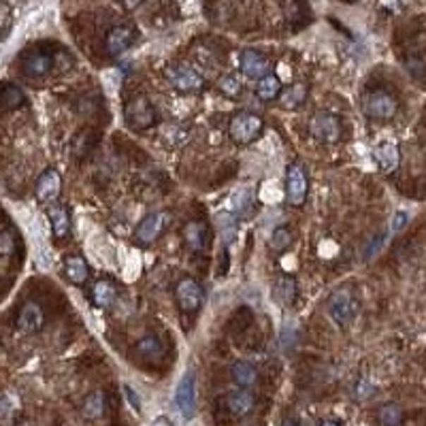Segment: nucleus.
I'll list each match as a JSON object with an SVG mask.
<instances>
[{
    "label": "nucleus",
    "mask_w": 426,
    "mask_h": 426,
    "mask_svg": "<svg viewBox=\"0 0 426 426\" xmlns=\"http://www.w3.org/2000/svg\"><path fill=\"white\" fill-rule=\"evenodd\" d=\"M360 104H363V114L371 120H392L398 111V100L384 90L367 92Z\"/></svg>",
    "instance_id": "f257e3e1"
},
{
    "label": "nucleus",
    "mask_w": 426,
    "mask_h": 426,
    "mask_svg": "<svg viewBox=\"0 0 426 426\" xmlns=\"http://www.w3.org/2000/svg\"><path fill=\"white\" fill-rule=\"evenodd\" d=\"M262 130H264L262 118H258L256 114H248V111L237 114V116L231 120V124H229V135H231V139H233L235 143H239V145H250V143H254V141L262 135Z\"/></svg>",
    "instance_id": "f03ea898"
},
{
    "label": "nucleus",
    "mask_w": 426,
    "mask_h": 426,
    "mask_svg": "<svg viewBox=\"0 0 426 426\" xmlns=\"http://www.w3.org/2000/svg\"><path fill=\"white\" fill-rule=\"evenodd\" d=\"M124 120L133 130H147L150 126L156 124V109L145 96H137L126 102Z\"/></svg>",
    "instance_id": "7ed1b4c3"
},
{
    "label": "nucleus",
    "mask_w": 426,
    "mask_h": 426,
    "mask_svg": "<svg viewBox=\"0 0 426 426\" xmlns=\"http://www.w3.org/2000/svg\"><path fill=\"white\" fill-rule=\"evenodd\" d=\"M309 133L315 141L333 145L341 139V120L329 111H320L311 118Z\"/></svg>",
    "instance_id": "20e7f679"
},
{
    "label": "nucleus",
    "mask_w": 426,
    "mask_h": 426,
    "mask_svg": "<svg viewBox=\"0 0 426 426\" xmlns=\"http://www.w3.org/2000/svg\"><path fill=\"white\" fill-rule=\"evenodd\" d=\"M166 79L169 83L181 92V94H196L205 87V79L200 73H196L192 66L185 64H173L166 68Z\"/></svg>",
    "instance_id": "39448f33"
},
{
    "label": "nucleus",
    "mask_w": 426,
    "mask_h": 426,
    "mask_svg": "<svg viewBox=\"0 0 426 426\" xmlns=\"http://www.w3.org/2000/svg\"><path fill=\"white\" fill-rule=\"evenodd\" d=\"M171 224V213L169 211H154L150 213L147 218L141 220V224L137 226V233H135V239L141 243V245H150L154 243L164 231L166 226Z\"/></svg>",
    "instance_id": "423d86ee"
},
{
    "label": "nucleus",
    "mask_w": 426,
    "mask_h": 426,
    "mask_svg": "<svg viewBox=\"0 0 426 426\" xmlns=\"http://www.w3.org/2000/svg\"><path fill=\"white\" fill-rule=\"evenodd\" d=\"M329 313L339 327H348L358 313V300L354 298L352 292L339 290L329 300Z\"/></svg>",
    "instance_id": "0eeeda50"
},
{
    "label": "nucleus",
    "mask_w": 426,
    "mask_h": 426,
    "mask_svg": "<svg viewBox=\"0 0 426 426\" xmlns=\"http://www.w3.org/2000/svg\"><path fill=\"white\" fill-rule=\"evenodd\" d=\"M307 190H309V181H307V173L300 164H290L286 169V198L290 205L300 207L307 200Z\"/></svg>",
    "instance_id": "6e6552de"
},
{
    "label": "nucleus",
    "mask_w": 426,
    "mask_h": 426,
    "mask_svg": "<svg viewBox=\"0 0 426 426\" xmlns=\"http://www.w3.org/2000/svg\"><path fill=\"white\" fill-rule=\"evenodd\" d=\"M175 298H177V305L183 313H196L200 307H202V300H205V292L200 288L198 281L185 277L181 281H177L175 286Z\"/></svg>",
    "instance_id": "1a4fd4ad"
},
{
    "label": "nucleus",
    "mask_w": 426,
    "mask_h": 426,
    "mask_svg": "<svg viewBox=\"0 0 426 426\" xmlns=\"http://www.w3.org/2000/svg\"><path fill=\"white\" fill-rule=\"evenodd\" d=\"M175 403L185 420H192L196 415V379L192 371L181 377L175 392Z\"/></svg>",
    "instance_id": "9d476101"
},
{
    "label": "nucleus",
    "mask_w": 426,
    "mask_h": 426,
    "mask_svg": "<svg viewBox=\"0 0 426 426\" xmlns=\"http://www.w3.org/2000/svg\"><path fill=\"white\" fill-rule=\"evenodd\" d=\"M183 241L188 250L196 254H205L211 245V229L202 220H192L183 226Z\"/></svg>",
    "instance_id": "9b49d317"
},
{
    "label": "nucleus",
    "mask_w": 426,
    "mask_h": 426,
    "mask_svg": "<svg viewBox=\"0 0 426 426\" xmlns=\"http://www.w3.org/2000/svg\"><path fill=\"white\" fill-rule=\"evenodd\" d=\"M137 39V32L135 28L130 26H114L109 32H107V39H104V49L109 56H122L124 51H128L133 47Z\"/></svg>",
    "instance_id": "f8f14e48"
},
{
    "label": "nucleus",
    "mask_w": 426,
    "mask_h": 426,
    "mask_svg": "<svg viewBox=\"0 0 426 426\" xmlns=\"http://www.w3.org/2000/svg\"><path fill=\"white\" fill-rule=\"evenodd\" d=\"M45 324V311L39 303L30 300L26 303L22 309H20V315H18V329L26 335H32V333H39Z\"/></svg>",
    "instance_id": "ddd939ff"
},
{
    "label": "nucleus",
    "mask_w": 426,
    "mask_h": 426,
    "mask_svg": "<svg viewBox=\"0 0 426 426\" xmlns=\"http://www.w3.org/2000/svg\"><path fill=\"white\" fill-rule=\"evenodd\" d=\"M224 405L229 409L231 415L235 418H243L248 413L254 411L256 407V396L248 390V388H237V390H231L224 398Z\"/></svg>",
    "instance_id": "4468645a"
},
{
    "label": "nucleus",
    "mask_w": 426,
    "mask_h": 426,
    "mask_svg": "<svg viewBox=\"0 0 426 426\" xmlns=\"http://www.w3.org/2000/svg\"><path fill=\"white\" fill-rule=\"evenodd\" d=\"M239 66L241 73L252 79H262L264 75H269V60L256 49H245L239 56Z\"/></svg>",
    "instance_id": "2eb2a0df"
},
{
    "label": "nucleus",
    "mask_w": 426,
    "mask_h": 426,
    "mask_svg": "<svg viewBox=\"0 0 426 426\" xmlns=\"http://www.w3.org/2000/svg\"><path fill=\"white\" fill-rule=\"evenodd\" d=\"M62 190V177L56 169L43 171V175L37 181V198L41 202H54L60 196Z\"/></svg>",
    "instance_id": "dca6fc26"
},
{
    "label": "nucleus",
    "mask_w": 426,
    "mask_h": 426,
    "mask_svg": "<svg viewBox=\"0 0 426 426\" xmlns=\"http://www.w3.org/2000/svg\"><path fill=\"white\" fill-rule=\"evenodd\" d=\"M54 66V58L45 51H30L22 58V71L28 77H45Z\"/></svg>",
    "instance_id": "f3484780"
},
{
    "label": "nucleus",
    "mask_w": 426,
    "mask_h": 426,
    "mask_svg": "<svg viewBox=\"0 0 426 426\" xmlns=\"http://www.w3.org/2000/svg\"><path fill=\"white\" fill-rule=\"evenodd\" d=\"M373 158H375V162H377V166H379L382 173H386V175H388V173H394V171L398 169V164H401L398 145L392 143V141H386V143H382L379 147H375Z\"/></svg>",
    "instance_id": "a211bd4d"
},
{
    "label": "nucleus",
    "mask_w": 426,
    "mask_h": 426,
    "mask_svg": "<svg viewBox=\"0 0 426 426\" xmlns=\"http://www.w3.org/2000/svg\"><path fill=\"white\" fill-rule=\"evenodd\" d=\"M64 275L71 284L81 286L90 279V267L81 256H66L64 258Z\"/></svg>",
    "instance_id": "6ab92c4d"
},
{
    "label": "nucleus",
    "mask_w": 426,
    "mask_h": 426,
    "mask_svg": "<svg viewBox=\"0 0 426 426\" xmlns=\"http://www.w3.org/2000/svg\"><path fill=\"white\" fill-rule=\"evenodd\" d=\"M118 298V288L109 279H98L92 288V300L100 309H109Z\"/></svg>",
    "instance_id": "aec40b11"
},
{
    "label": "nucleus",
    "mask_w": 426,
    "mask_h": 426,
    "mask_svg": "<svg viewBox=\"0 0 426 426\" xmlns=\"http://www.w3.org/2000/svg\"><path fill=\"white\" fill-rule=\"evenodd\" d=\"M135 354H137L141 360H150V363H154V360H160V358L164 356V346H162V341H160L158 337L147 335V337H143V339L137 341V346H135Z\"/></svg>",
    "instance_id": "412c9836"
},
{
    "label": "nucleus",
    "mask_w": 426,
    "mask_h": 426,
    "mask_svg": "<svg viewBox=\"0 0 426 426\" xmlns=\"http://www.w3.org/2000/svg\"><path fill=\"white\" fill-rule=\"evenodd\" d=\"M231 379L239 386V388H250L258 382V371L252 363L239 360L231 367Z\"/></svg>",
    "instance_id": "4be33fe9"
},
{
    "label": "nucleus",
    "mask_w": 426,
    "mask_h": 426,
    "mask_svg": "<svg viewBox=\"0 0 426 426\" xmlns=\"http://www.w3.org/2000/svg\"><path fill=\"white\" fill-rule=\"evenodd\" d=\"M104 411H107V394H104L102 390L90 392V394L85 396V401H83V407H81L83 418H87V420H98V418L104 415Z\"/></svg>",
    "instance_id": "5701e85b"
},
{
    "label": "nucleus",
    "mask_w": 426,
    "mask_h": 426,
    "mask_svg": "<svg viewBox=\"0 0 426 426\" xmlns=\"http://www.w3.org/2000/svg\"><path fill=\"white\" fill-rule=\"evenodd\" d=\"M49 216V222H51V233L58 237V239H64L68 233H71V218H68V211L64 207H49L47 211Z\"/></svg>",
    "instance_id": "b1692460"
},
{
    "label": "nucleus",
    "mask_w": 426,
    "mask_h": 426,
    "mask_svg": "<svg viewBox=\"0 0 426 426\" xmlns=\"http://www.w3.org/2000/svg\"><path fill=\"white\" fill-rule=\"evenodd\" d=\"M256 96L260 100H264V102H271V100L279 98L281 96V81H279V77L273 75V73H269L262 79H258V83H256Z\"/></svg>",
    "instance_id": "393cba45"
},
{
    "label": "nucleus",
    "mask_w": 426,
    "mask_h": 426,
    "mask_svg": "<svg viewBox=\"0 0 426 426\" xmlns=\"http://www.w3.org/2000/svg\"><path fill=\"white\" fill-rule=\"evenodd\" d=\"M305 98H307V85L305 83H294L288 90H284L279 96L284 109H296V107H300L305 102Z\"/></svg>",
    "instance_id": "a878e982"
},
{
    "label": "nucleus",
    "mask_w": 426,
    "mask_h": 426,
    "mask_svg": "<svg viewBox=\"0 0 426 426\" xmlns=\"http://www.w3.org/2000/svg\"><path fill=\"white\" fill-rule=\"evenodd\" d=\"M26 104V94L20 85L16 83H5L3 85V107L7 111H13L18 107Z\"/></svg>",
    "instance_id": "bb28decb"
},
{
    "label": "nucleus",
    "mask_w": 426,
    "mask_h": 426,
    "mask_svg": "<svg viewBox=\"0 0 426 426\" xmlns=\"http://www.w3.org/2000/svg\"><path fill=\"white\" fill-rule=\"evenodd\" d=\"M377 420L382 426H401L403 424V409L396 403H384L377 409Z\"/></svg>",
    "instance_id": "cd10ccee"
},
{
    "label": "nucleus",
    "mask_w": 426,
    "mask_h": 426,
    "mask_svg": "<svg viewBox=\"0 0 426 426\" xmlns=\"http://www.w3.org/2000/svg\"><path fill=\"white\" fill-rule=\"evenodd\" d=\"M275 294H277V298H279L286 307L294 305V298H296V281H294L292 277H281V279L275 284Z\"/></svg>",
    "instance_id": "c85d7f7f"
},
{
    "label": "nucleus",
    "mask_w": 426,
    "mask_h": 426,
    "mask_svg": "<svg viewBox=\"0 0 426 426\" xmlns=\"http://www.w3.org/2000/svg\"><path fill=\"white\" fill-rule=\"evenodd\" d=\"M18 250V235L11 226H5V231L0 233V254L3 258H11Z\"/></svg>",
    "instance_id": "c756f323"
},
{
    "label": "nucleus",
    "mask_w": 426,
    "mask_h": 426,
    "mask_svg": "<svg viewBox=\"0 0 426 426\" xmlns=\"http://www.w3.org/2000/svg\"><path fill=\"white\" fill-rule=\"evenodd\" d=\"M290 243H292V233L286 226H279V229L273 231V235H271V250L275 254L286 252L290 248Z\"/></svg>",
    "instance_id": "7c9ffc66"
},
{
    "label": "nucleus",
    "mask_w": 426,
    "mask_h": 426,
    "mask_svg": "<svg viewBox=\"0 0 426 426\" xmlns=\"http://www.w3.org/2000/svg\"><path fill=\"white\" fill-rule=\"evenodd\" d=\"M220 90H222V94H226L229 98H237V96L241 94V81H239V77H235V75L222 77V79H220Z\"/></svg>",
    "instance_id": "2f4dec72"
},
{
    "label": "nucleus",
    "mask_w": 426,
    "mask_h": 426,
    "mask_svg": "<svg viewBox=\"0 0 426 426\" xmlns=\"http://www.w3.org/2000/svg\"><path fill=\"white\" fill-rule=\"evenodd\" d=\"M407 222H409V213L403 211V209H398V211H394V216L390 220V231L392 233H401L407 226Z\"/></svg>",
    "instance_id": "473e14b6"
},
{
    "label": "nucleus",
    "mask_w": 426,
    "mask_h": 426,
    "mask_svg": "<svg viewBox=\"0 0 426 426\" xmlns=\"http://www.w3.org/2000/svg\"><path fill=\"white\" fill-rule=\"evenodd\" d=\"M373 384L369 382V379H360L358 384H356V390H354V394H356V398H369L371 394H373Z\"/></svg>",
    "instance_id": "72a5a7b5"
},
{
    "label": "nucleus",
    "mask_w": 426,
    "mask_h": 426,
    "mask_svg": "<svg viewBox=\"0 0 426 426\" xmlns=\"http://www.w3.org/2000/svg\"><path fill=\"white\" fill-rule=\"evenodd\" d=\"M124 392H126V396H128V401H130V405L137 409V411H141V401H139V394L130 388V386H124Z\"/></svg>",
    "instance_id": "f704fd0d"
},
{
    "label": "nucleus",
    "mask_w": 426,
    "mask_h": 426,
    "mask_svg": "<svg viewBox=\"0 0 426 426\" xmlns=\"http://www.w3.org/2000/svg\"><path fill=\"white\" fill-rule=\"evenodd\" d=\"M382 241H384V235H379L377 239H373V241H371V248H369V252H367V256H371L373 252H377L379 245H382Z\"/></svg>",
    "instance_id": "c9c22d12"
},
{
    "label": "nucleus",
    "mask_w": 426,
    "mask_h": 426,
    "mask_svg": "<svg viewBox=\"0 0 426 426\" xmlns=\"http://www.w3.org/2000/svg\"><path fill=\"white\" fill-rule=\"evenodd\" d=\"M281 426H309V424H305L303 420H296V418H288V420H284Z\"/></svg>",
    "instance_id": "e433bc0d"
},
{
    "label": "nucleus",
    "mask_w": 426,
    "mask_h": 426,
    "mask_svg": "<svg viewBox=\"0 0 426 426\" xmlns=\"http://www.w3.org/2000/svg\"><path fill=\"white\" fill-rule=\"evenodd\" d=\"M152 426H175L169 418H164V415H160L158 420H154V424Z\"/></svg>",
    "instance_id": "4c0bfd02"
},
{
    "label": "nucleus",
    "mask_w": 426,
    "mask_h": 426,
    "mask_svg": "<svg viewBox=\"0 0 426 426\" xmlns=\"http://www.w3.org/2000/svg\"><path fill=\"white\" fill-rule=\"evenodd\" d=\"M143 3V0H124V7L130 11V9H135V7H139Z\"/></svg>",
    "instance_id": "58836bf2"
},
{
    "label": "nucleus",
    "mask_w": 426,
    "mask_h": 426,
    "mask_svg": "<svg viewBox=\"0 0 426 426\" xmlns=\"http://www.w3.org/2000/svg\"><path fill=\"white\" fill-rule=\"evenodd\" d=\"M320 426H341V424L335 422V420H322V422H320Z\"/></svg>",
    "instance_id": "ea45409f"
}]
</instances>
